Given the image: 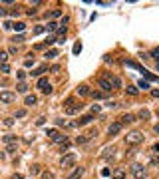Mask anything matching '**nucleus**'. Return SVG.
<instances>
[{
    "label": "nucleus",
    "instance_id": "5",
    "mask_svg": "<svg viewBox=\"0 0 159 179\" xmlns=\"http://www.w3.org/2000/svg\"><path fill=\"white\" fill-rule=\"evenodd\" d=\"M103 80H107V82L112 84V88H113V90H116V88H122V80H119L117 76H112L109 72H107V74H103Z\"/></svg>",
    "mask_w": 159,
    "mask_h": 179
},
{
    "label": "nucleus",
    "instance_id": "33",
    "mask_svg": "<svg viewBox=\"0 0 159 179\" xmlns=\"http://www.w3.org/2000/svg\"><path fill=\"white\" fill-rule=\"evenodd\" d=\"M100 110H102V107L97 104H94V106H92V116H94V113H100Z\"/></svg>",
    "mask_w": 159,
    "mask_h": 179
},
{
    "label": "nucleus",
    "instance_id": "2",
    "mask_svg": "<svg viewBox=\"0 0 159 179\" xmlns=\"http://www.w3.org/2000/svg\"><path fill=\"white\" fill-rule=\"evenodd\" d=\"M141 142H143V133H139V132H131L125 135V143H129V145H139Z\"/></svg>",
    "mask_w": 159,
    "mask_h": 179
},
{
    "label": "nucleus",
    "instance_id": "50",
    "mask_svg": "<svg viewBox=\"0 0 159 179\" xmlns=\"http://www.w3.org/2000/svg\"><path fill=\"white\" fill-rule=\"evenodd\" d=\"M0 16H6V10H4L2 6H0Z\"/></svg>",
    "mask_w": 159,
    "mask_h": 179
},
{
    "label": "nucleus",
    "instance_id": "44",
    "mask_svg": "<svg viewBox=\"0 0 159 179\" xmlns=\"http://www.w3.org/2000/svg\"><path fill=\"white\" fill-rule=\"evenodd\" d=\"M12 123H14L12 119H4V126H6V127H10V126H12Z\"/></svg>",
    "mask_w": 159,
    "mask_h": 179
},
{
    "label": "nucleus",
    "instance_id": "31",
    "mask_svg": "<svg viewBox=\"0 0 159 179\" xmlns=\"http://www.w3.org/2000/svg\"><path fill=\"white\" fill-rule=\"evenodd\" d=\"M42 32H44V26H36L32 34H34V36H38V34H42Z\"/></svg>",
    "mask_w": 159,
    "mask_h": 179
},
{
    "label": "nucleus",
    "instance_id": "49",
    "mask_svg": "<svg viewBox=\"0 0 159 179\" xmlns=\"http://www.w3.org/2000/svg\"><path fill=\"white\" fill-rule=\"evenodd\" d=\"M12 179H24V177H22V173H14Z\"/></svg>",
    "mask_w": 159,
    "mask_h": 179
},
{
    "label": "nucleus",
    "instance_id": "29",
    "mask_svg": "<svg viewBox=\"0 0 159 179\" xmlns=\"http://www.w3.org/2000/svg\"><path fill=\"white\" fill-rule=\"evenodd\" d=\"M143 76H145L147 80H151V82H155V80H157V76H153V74H149V72H145V70H143Z\"/></svg>",
    "mask_w": 159,
    "mask_h": 179
},
{
    "label": "nucleus",
    "instance_id": "11",
    "mask_svg": "<svg viewBox=\"0 0 159 179\" xmlns=\"http://www.w3.org/2000/svg\"><path fill=\"white\" fill-rule=\"evenodd\" d=\"M92 122H94V116L87 113V116H82L78 122H76V126H87V123H92Z\"/></svg>",
    "mask_w": 159,
    "mask_h": 179
},
{
    "label": "nucleus",
    "instance_id": "13",
    "mask_svg": "<svg viewBox=\"0 0 159 179\" xmlns=\"http://www.w3.org/2000/svg\"><path fill=\"white\" fill-rule=\"evenodd\" d=\"M82 175H84V167H76V169L68 175V179H82Z\"/></svg>",
    "mask_w": 159,
    "mask_h": 179
},
{
    "label": "nucleus",
    "instance_id": "54",
    "mask_svg": "<svg viewBox=\"0 0 159 179\" xmlns=\"http://www.w3.org/2000/svg\"><path fill=\"white\" fill-rule=\"evenodd\" d=\"M0 157H2V153H0Z\"/></svg>",
    "mask_w": 159,
    "mask_h": 179
},
{
    "label": "nucleus",
    "instance_id": "14",
    "mask_svg": "<svg viewBox=\"0 0 159 179\" xmlns=\"http://www.w3.org/2000/svg\"><path fill=\"white\" fill-rule=\"evenodd\" d=\"M100 88H102V92H103V94H109V92L113 90V88H112V84H109L107 80H103V78L100 80Z\"/></svg>",
    "mask_w": 159,
    "mask_h": 179
},
{
    "label": "nucleus",
    "instance_id": "15",
    "mask_svg": "<svg viewBox=\"0 0 159 179\" xmlns=\"http://www.w3.org/2000/svg\"><path fill=\"white\" fill-rule=\"evenodd\" d=\"M46 70H48V66H46V64H42L40 68H36L34 72H30V74H32V76H36V78H42V74L46 72Z\"/></svg>",
    "mask_w": 159,
    "mask_h": 179
},
{
    "label": "nucleus",
    "instance_id": "53",
    "mask_svg": "<svg viewBox=\"0 0 159 179\" xmlns=\"http://www.w3.org/2000/svg\"><path fill=\"white\" fill-rule=\"evenodd\" d=\"M157 116H159V110H157Z\"/></svg>",
    "mask_w": 159,
    "mask_h": 179
},
{
    "label": "nucleus",
    "instance_id": "25",
    "mask_svg": "<svg viewBox=\"0 0 159 179\" xmlns=\"http://www.w3.org/2000/svg\"><path fill=\"white\" fill-rule=\"evenodd\" d=\"M60 28V22H48V30L54 32V30H58Z\"/></svg>",
    "mask_w": 159,
    "mask_h": 179
},
{
    "label": "nucleus",
    "instance_id": "17",
    "mask_svg": "<svg viewBox=\"0 0 159 179\" xmlns=\"http://www.w3.org/2000/svg\"><path fill=\"white\" fill-rule=\"evenodd\" d=\"M113 179H125V169L123 167H117V169L113 171Z\"/></svg>",
    "mask_w": 159,
    "mask_h": 179
},
{
    "label": "nucleus",
    "instance_id": "32",
    "mask_svg": "<svg viewBox=\"0 0 159 179\" xmlns=\"http://www.w3.org/2000/svg\"><path fill=\"white\" fill-rule=\"evenodd\" d=\"M139 117H141V119H147V117H149V112H147V110H141V112H139Z\"/></svg>",
    "mask_w": 159,
    "mask_h": 179
},
{
    "label": "nucleus",
    "instance_id": "9",
    "mask_svg": "<svg viewBox=\"0 0 159 179\" xmlns=\"http://www.w3.org/2000/svg\"><path fill=\"white\" fill-rule=\"evenodd\" d=\"M131 122H135V116H133V113H123V116L119 117V123H122V127L127 126V123H131Z\"/></svg>",
    "mask_w": 159,
    "mask_h": 179
},
{
    "label": "nucleus",
    "instance_id": "8",
    "mask_svg": "<svg viewBox=\"0 0 159 179\" xmlns=\"http://www.w3.org/2000/svg\"><path fill=\"white\" fill-rule=\"evenodd\" d=\"M14 100H16V94H12V92H0V102L2 104H12Z\"/></svg>",
    "mask_w": 159,
    "mask_h": 179
},
{
    "label": "nucleus",
    "instance_id": "40",
    "mask_svg": "<svg viewBox=\"0 0 159 179\" xmlns=\"http://www.w3.org/2000/svg\"><path fill=\"white\" fill-rule=\"evenodd\" d=\"M26 116V110H18L16 112V117H24Z\"/></svg>",
    "mask_w": 159,
    "mask_h": 179
},
{
    "label": "nucleus",
    "instance_id": "34",
    "mask_svg": "<svg viewBox=\"0 0 159 179\" xmlns=\"http://www.w3.org/2000/svg\"><path fill=\"white\" fill-rule=\"evenodd\" d=\"M82 52V44L80 42H76V46H74V54H80Z\"/></svg>",
    "mask_w": 159,
    "mask_h": 179
},
{
    "label": "nucleus",
    "instance_id": "43",
    "mask_svg": "<svg viewBox=\"0 0 159 179\" xmlns=\"http://www.w3.org/2000/svg\"><path fill=\"white\" fill-rule=\"evenodd\" d=\"M151 151H153V153H159V143H155V145H153V147H151Z\"/></svg>",
    "mask_w": 159,
    "mask_h": 179
},
{
    "label": "nucleus",
    "instance_id": "39",
    "mask_svg": "<svg viewBox=\"0 0 159 179\" xmlns=\"http://www.w3.org/2000/svg\"><path fill=\"white\" fill-rule=\"evenodd\" d=\"M139 88H143V90H147V88H149V84H147V82H143V80H139Z\"/></svg>",
    "mask_w": 159,
    "mask_h": 179
},
{
    "label": "nucleus",
    "instance_id": "16",
    "mask_svg": "<svg viewBox=\"0 0 159 179\" xmlns=\"http://www.w3.org/2000/svg\"><path fill=\"white\" fill-rule=\"evenodd\" d=\"M4 143H6V147H10V145H18L14 135H4Z\"/></svg>",
    "mask_w": 159,
    "mask_h": 179
},
{
    "label": "nucleus",
    "instance_id": "19",
    "mask_svg": "<svg viewBox=\"0 0 159 179\" xmlns=\"http://www.w3.org/2000/svg\"><path fill=\"white\" fill-rule=\"evenodd\" d=\"M24 104H26V106H36V104H38V97H36V96H26Z\"/></svg>",
    "mask_w": 159,
    "mask_h": 179
},
{
    "label": "nucleus",
    "instance_id": "51",
    "mask_svg": "<svg viewBox=\"0 0 159 179\" xmlns=\"http://www.w3.org/2000/svg\"><path fill=\"white\" fill-rule=\"evenodd\" d=\"M155 68H157V72H159V60H157V64H155Z\"/></svg>",
    "mask_w": 159,
    "mask_h": 179
},
{
    "label": "nucleus",
    "instance_id": "24",
    "mask_svg": "<svg viewBox=\"0 0 159 179\" xmlns=\"http://www.w3.org/2000/svg\"><path fill=\"white\" fill-rule=\"evenodd\" d=\"M12 28H14V30H18V32H22V30L26 28V24H24V22H14V24H12Z\"/></svg>",
    "mask_w": 159,
    "mask_h": 179
},
{
    "label": "nucleus",
    "instance_id": "36",
    "mask_svg": "<svg viewBox=\"0 0 159 179\" xmlns=\"http://www.w3.org/2000/svg\"><path fill=\"white\" fill-rule=\"evenodd\" d=\"M60 149H62V153H64V151H68V149H70V142H64V143H62V147H60Z\"/></svg>",
    "mask_w": 159,
    "mask_h": 179
},
{
    "label": "nucleus",
    "instance_id": "6",
    "mask_svg": "<svg viewBox=\"0 0 159 179\" xmlns=\"http://www.w3.org/2000/svg\"><path fill=\"white\" fill-rule=\"evenodd\" d=\"M76 163V153H68V155H64L62 159H60V165L62 167H72Z\"/></svg>",
    "mask_w": 159,
    "mask_h": 179
},
{
    "label": "nucleus",
    "instance_id": "46",
    "mask_svg": "<svg viewBox=\"0 0 159 179\" xmlns=\"http://www.w3.org/2000/svg\"><path fill=\"white\" fill-rule=\"evenodd\" d=\"M6 151H10V153H14V151H16V145H10V147H6Z\"/></svg>",
    "mask_w": 159,
    "mask_h": 179
},
{
    "label": "nucleus",
    "instance_id": "30",
    "mask_svg": "<svg viewBox=\"0 0 159 179\" xmlns=\"http://www.w3.org/2000/svg\"><path fill=\"white\" fill-rule=\"evenodd\" d=\"M42 179H54V173L52 171H44L42 173Z\"/></svg>",
    "mask_w": 159,
    "mask_h": 179
},
{
    "label": "nucleus",
    "instance_id": "47",
    "mask_svg": "<svg viewBox=\"0 0 159 179\" xmlns=\"http://www.w3.org/2000/svg\"><path fill=\"white\" fill-rule=\"evenodd\" d=\"M26 78V72H18V80H24Z\"/></svg>",
    "mask_w": 159,
    "mask_h": 179
},
{
    "label": "nucleus",
    "instance_id": "45",
    "mask_svg": "<svg viewBox=\"0 0 159 179\" xmlns=\"http://www.w3.org/2000/svg\"><path fill=\"white\" fill-rule=\"evenodd\" d=\"M151 163L153 165H159V157H151Z\"/></svg>",
    "mask_w": 159,
    "mask_h": 179
},
{
    "label": "nucleus",
    "instance_id": "23",
    "mask_svg": "<svg viewBox=\"0 0 159 179\" xmlns=\"http://www.w3.org/2000/svg\"><path fill=\"white\" fill-rule=\"evenodd\" d=\"M16 90H18V92H20V94H26V92H28V86H26L24 82H20L18 86H16Z\"/></svg>",
    "mask_w": 159,
    "mask_h": 179
},
{
    "label": "nucleus",
    "instance_id": "48",
    "mask_svg": "<svg viewBox=\"0 0 159 179\" xmlns=\"http://www.w3.org/2000/svg\"><path fill=\"white\" fill-rule=\"evenodd\" d=\"M151 96L153 97H159V90H151Z\"/></svg>",
    "mask_w": 159,
    "mask_h": 179
},
{
    "label": "nucleus",
    "instance_id": "10",
    "mask_svg": "<svg viewBox=\"0 0 159 179\" xmlns=\"http://www.w3.org/2000/svg\"><path fill=\"white\" fill-rule=\"evenodd\" d=\"M119 132H122V123H119V122H113L112 126L107 127V133H109V135H117Z\"/></svg>",
    "mask_w": 159,
    "mask_h": 179
},
{
    "label": "nucleus",
    "instance_id": "1",
    "mask_svg": "<svg viewBox=\"0 0 159 179\" xmlns=\"http://www.w3.org/2000/svg\"><path fill=\"white\" fill-rule=\"evenodd\" d=\"M82 110V104H78V102L76 100H72V97H70L68 102H66V107H64V112L68 113V116H74V113H78Z\"/></svg>",
    "mask_w": 159,
    "mask_h": 179
},
{
    "label": "nucleus",
    "instance_id": "41",
    "mask_svg": "<svg viewBox=\"0 0 159 179\" xmlns=\"http://www.w3.org/2000/svg\"><path fill=\"white\" fill-rule=\"evenodd\" d=\"M151 56H153V58H155V60H159V48H155V50H153V52H151Z\"/></svg>",
    "mask_w": 159,
    "mask_h": 179
},
{
    "label": "nucleus",
    "instance_id": "26",
    "mask_svg": "<svg viewBox=\"0 0 159 179\" xmlns=\"http://www.w3.org/2000/svg\"><path fill=\"white\" fill-rule=\"evenodd\" d=\"M24 40H26V38L22 36V34H18V36H14V38H12V42H14V44H22Z\"/></svg>",
    "mask_w": 159,
    "mask_h": 179
},
{
    "label": "nucleus",
    "instance_id": "20",
    "mask_svg": "<svg viewBox=\"0 0 159 179\" xmlns=\"http://www.w3.org/2000/svg\"><path fill=\"white\" fill-rule=\"evenodd\" d=\"M90 96L94 97V100H106V97H107V94H103V92H92Z\"/></svg>",
    "mask_w": 159,
    "mask_h": 179
},
{
    "label": "nucleus",
    "instance_id": "21",
    "mask_svg": "<svg viewBox=\"0 0 159 179\" xmlns=\"http://www.w3.org/2000/svg\"><path fill=\"white\" fill-rule=\"evenodd\" d=\"M56 56H58V50H48L46 54H44V58H46V60H54Z\"/></svg>",
    "mask_w": 159,
    "mask_h": 179
},
{
    "label": "nucleus",
    "instance_id": "37",
    "mask_svg": "<svg viewBox=\"0 0 159 179\" xmlns=\"http://www.w3.org/2000/svg\"><path fill=\"white\" fill-rule=\"evenodd\" d=\"M127 94L135 96V94H137V88H133V86H129V88H127Z\"/></svg>",
    "mask_w": 159,
    "mask_h": 179
},
{
    "label": "nucleus",
    "instance_id": "52",
    "mask_svg": "<svg viewBox=\"0 0 159 179\" xmlns=\"http://www.w3.org/2000/svg\"><path fill=\"white\" fill-rule=\"evenodd\" d=\"M155 132H157V133H159V126H157V127H155Z\"/></svg>",
    "mask_w": 159,
    "mask_h": 179
},
{
    "label": "nucleus",
    "instance_id": "38",
    "mask_svg": "<svg viewBox=\"0 0 159 179\" xmlns=\"http://www.w3.org/2000/svg\"><path fill=\"white\" fill-rule=\"evenodd\" d=\"M40 165H32V175H36V173H40Z\"/></svg>",
    "mask_w": 159,
    "mask_h": 179
},
{
    "label": "nucleus",
    "instance_id": "12",
    "mask_svg": "<svg viewBox=\"0 0 159 179\" xmlns=\"http://www.w3.org/2000/svg\"><path fill=\"white\" fill-rule=\"evenodd\" d=\"M76 92H78V96H90L92 94V90H90V86H87V84L78 86V90H76Z\"/></svg>",
    "mask_w": 159,
    "mask_h": 179
},
{
    "label": "nucleus",
    "instance_id": "42",
    "mask_svg": "<svg viewBox=\"0 0 159 179\" xmlns=\"http://www.w3.org/2000/svg\"><path fill=\"white\" fill-rule=\"evenodd\" d=\"M12 24H14V22H10V20H6V22H4V28H6V30H10V28H12Z\"/></svg>",
    "mask_w": 159,
    "mask_h": 179
},
{
    "label": "nucleus",
    "instance_id": "7",
    "mask_svg": "<svg viewBox=\"0 0 159 179\" xmlns=\"http://www.w3.org/2000/svg\"><path fill=\"white\" fill-rule=\"evenodd\" d=\"M94 135H97V129H90L87 133H84V135H78L76 137V143H86V142H90Z\"/></svg>",
    "mask_w": 159,
    "mask_h": 179
},
{
    "label": "nucleus",
    "instance_id": "3",
    "mask_svg": "<svg viewBox=\"0 0 159 179\" xmlns=\"http://www.w3.org/2000/svg\"><path fill=\"white\" fill-rule=\"evenodd\" d=\"M131 175H133L135 179H143V177L147 175V171H145V167H143V165L135 163V165H131Z\"/></svg>",
    "mask_w": 159,
    "mask_h": 179
},
{
    "label": "nucleus",
    "instance_id": "22",
    "mask_svg": "<svg viewBox=\"0 0 159 179\" xmlns=\"http://www.w3.org/2000/svg\"><path fill=\"white\" fill-rule=\"evenodd\" d=\"M58 16H62V10H52L46 14V18H58Z\"/></svg>",
    "mask_w": 159,
    "mask_h": 179
},
{
    "label": "nucleus",
    "instance_id": "27",
    "mask_svg": "<svg viewBox=\"0 0 159 179\" xmlns=\"http://www.w3.org/2000/svg\"><path fill=\"white\" fill-rule=\"evenodd\" d=\"M8 52H0V64H8Z\"/></svg>",
    "mask_w": 159,
    "mask_h": 179
},
{
    "label": "nucleus",
    "instance_id": "4",
    "mask_svg": "<svg viewBox=\"0 0 159 179\" xmlns=\"http://www.w3.org/2000/svg\"><path fill=\"white\" fill-rule=\"evenodd\" d=\"M38 88H40L42 94H46V96L52 94V86L48 82V78H38Z\"/></svg>",
    "mask_w": 159,
    "mask_h": 179
},
{
    "label": "nucleus",
    "instance_id": "28",
    "mask_svg": "<svg viewBox=\"0 0 159 179\" xmlns=\"http://www.w3.org/2000/svg\"><path fill=\"white\" fill-rule=\"evenodd\" d=\"M0 72H2V74H10V64H2V66H0Z\"/></svg>",
    "mask_w": 159,
    "mask_h": 179
},
{
    "label": "nucleus",
    "instance_id": "35",
    "mask_svg": "<svg viewBox=\"0 0 159 179\" xmlns=\"http://www.w3.org/2000/svg\"><path fill=\"white\" fill-rule=\"evenodd\" d=\"M24 66H26V68L34 66V58H28V60H26V62H24Z\"/></svg>",
    "mask_w": 159,
    "mask_h": 179
},
{
    "label": "nucleus",
    "instance_id": "18",
    "mask_svg": "<svg viewBox=\"0 0 159 179\" xmlns=\"http://www.w3.org/2000/svg\"><path fill=\"white\" fill-rule=\"evenodd\" d=\"M52 142H54V143H64V142H68V139H66V135H64V133H60V132H58V133L52 137Z\"/></svg>",
    "mask_w": 159,
    "mask_h": 179
}]
</instances>
